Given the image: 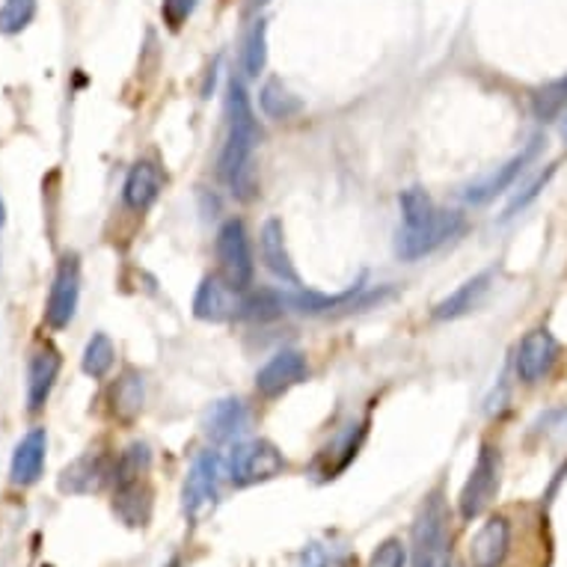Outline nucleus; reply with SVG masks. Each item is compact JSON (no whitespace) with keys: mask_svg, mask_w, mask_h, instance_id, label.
Returning a JSON list of instances; mask_svg holds the SVG:
<instances>
[{"mask_svg":"<svg viewBox=\"0 0 567 567\" xmlns=\"http://www.w3.org/2000/svg\"><path fill=\"white\" fill-rule=\"evenodd\" d=\"M313 567H357V558L351 553H336V556L315 558Z\"/></svg>","mask_w":567,"mask_h":567,"instance_id":"f704fd0d","label":"nucleus"},{"mask_svg":"<svg viewBox=\"0 0 567 567\" xmlns=\"http://www.w3.org/2000/svg\"><path fill=\"white\" fill-rule=\"evenodd\" d=\"M33 19H36V0H3V7H0V33L3 36H15L21 30H28Z\"/></svg>","mask_w":567,"mask_h":567,"instance_id":"7c9ffc66","label":"nucleus"},{"mask_svg":"<svg viewBox=\"0 0 567 567\" xmlns=\"http://www.w3.org/2000/svg\"><path fill=\"white\" fill-rule=\"evenodd\" d=\"M565 108H567V75L565 78L553 80V84H547L544 89H538L535 98H532V110H535V117H538L541 122L556 119Z\"/></svg>","mask_w":567,"mask_h":567,"instance_id":"c756f323","label":"nucleus"},{"mask_svg":"<svg viewBox=\"0 0 567 567\" xmlns=\"http://www.w3.org/2000/svg\"><path fill=\"white\" fill-rule=\"evenodd\" d=\"M541 149V140H532L526 149H520L517 155L509 157L505 164L497 166L493 173H488L484 178H479L476 185H470L464 190V199L470 203V206H488L490 199H497L499 194H505L514 182L520 178V173L526 170L528 161L538 155Z\"/></svg>","mask_w":567,"mask_h":567,"instance_id":"f8f14e48","label":"nucleus"},{"mask_svg":"<svg viewBox=\"0 0 567 567\" xmlns=\"http://www.w3.org/2000/svg\"><path fill=\"white\" fill-rule=\"evenodd\" d=\"M268 63V21H253L244 36V72L247 78H259Z\"/></svg>","mask_w":567,"mask_h":567,"instance_id":"cd10ccee","label":"nucleus"},{"mask_svg":"<svg viewBox=\"0 0 567 567\" xmlns=\"http://www.w3.org/2000/svg\"><path fill=\"white\" fill-rule=\"evenodd\" d=\"M110 402H113V413L119 419H134L140 411H143V402H146V386H143V374L140 372H126L117 381L113 392H110Z\"/></svg>","mask_w":567,"mask_h":567,"instance_id":"5701e85b","label":"nucleus"},{"mask_svg":"<svg viewBox=\"0 0 567 567\" xmlns=\"http://www.w3.org/2000/svg\"><path fill=\"white\" fill-rule=\"evenodd\" d=\"M362 437H366V425H351L345 430L342 437L336 440L332 449H324L318 458H315V472H321V479H336L339 472L357 458V451L362 446Z\"/></svg>","mask_w":567,"mask_h":567,"instance_id":"412c9836","label":"nucleus"},{"mask_svg":"<svg viewBox=\"0 0 567 567\" xmlns=\"http://www.w3.org/2000/svg\"><path fill=\"white\" fill-rule=\"evenodd\" d=\"M558 362V339L547 327H538V330H528L523 336V342L517 348V357H514V372L523 383L535 386L553 372V366Z\"/></svg>","mask_w":567,"mask_h":567,"instance_id":"9d476101","label":"nucleus"},{"mask_svg":"<svg viewBox=\"0 0 567 567\" xmlns=\"http://www.w3.org/2000/svg\"><path fill=\"white\" fill-rule=\"evenodd\" d=\"M149 467H152V451H149L146 443H134L128 446L122 455L117 458V467H113V484L131 479H146Z\"/></svg>","mask_w":567,"mask_h":567,"instance_id":"bb28decb","label":"nucleus"},{"mask_svg":"<svg viewBox=\"0 0 567 567\" xmlns=\"http://www.w3.org/2000/svg\"><path fill=\"white\" fill-rule=\"evenodd\" d=\"M285 470L283 451L271 440H247L238 443L226 458V476L236 488H253L262 481L276 479Z\"/></svg>","mask_w":567,"mask_h":567,"instance_id":"423d86ee","label":"nucleus"},{"mask_svg":"<svg viewBox=\"0 0 567 567\" xmlns=\"http://www.w3.org/2000/svg\"><path fill=\"white\" fill-rule=\"evenodd\" d=\"M511 549V526L505 517H490L472 535L470 561L472 567H502Z\"/></svg>","mask_w":567,"mask_h":567,"instance_id":"dca6fc26","label":"nucleus"},{"mask_svg":"<svg viewBox=\"0 0 567 567\" xmlns=\"http://www.w3.org/2000/svg\"><path fill=\"white\" fill-rule=\"evenodd\" d=\"M220 476H223V460L217 451L196 455L182 488V509L190 523H203L211 517V511L220 502Z\"/></svg>","mask_w":567,"mask_h":567,"instance_id":"20e7f679","label":"nucleus"},{"mask_svg":"<svg viewBox=\"0 0 567 567\" xmlns=\"http://www.w3.org/2000/svg\"><path fill=\"white\" fill-rule=\"evenodd\" d=\"M561 138H565V143H567V117H565V122H561Z\"/></svg>","mask_w":567,"mask_h":567,"instance_id":"4c0bfd02","label":"nucleus"},{"mask_svg":"<svg viewBox=\"0 0 567 567\" xmlns=\"http://www.w3.org/2000/svg\"><path fill=\"white\" fill-rule=\"evenodd\" d=\"M194 10H196V0H164V7H161L164 21L173 30L182 28V24L194 15Z\"/></svg>","mask_w":567,"mask_h":567,"instance_id":"72a5a7b5","label":"nucleus"},{"mask_svg":"<svg viewBox=\"0 0 567 567\" xmlns=\"http://www.w3.org/2000/svg\"><path fill=\"white\" fill-rule=\"evenodd\" d=\"M59 374V353L54 348H42L33 360H30L28 372V407L33 413L42 411L48 402L51 390L57 383Z\"/></svg>","mask_w":567,"mask_h":567,"instance_id":"aec40b11","label":"nucleus"},{"mask_svg":"<svg viewBox=\"0 0 567 567\" xmlns=\"http://www.w3.org/2000/svg\"><path fill=\"white\" fill-rule=\"evenodd\" d=\"M259 105H262L264 117L271 119H292L304 110V101L288 92L280 80H268L259 92Z\"/></svg>","mask_w":567,"mask_h":567,"instance_id":"393cba45","label":"nucleus"},{"mask_svg":"<svg viewBox=\"0 0 567 567\" xmlns=\"http://www.w3.org/2000/svg\"><path fill=\"white\" fill-rule=\"evenodd\" d=\"M271 0H247V10L255 12V10H262V7H268Z\"/></svg>","mask_w":567,"mask_h":567,"instance_id":"c9c22d12","label":"nucleus"},{"mask_svg":"<svg viewBox=\"0 0 567 567\" xmlns=\"http://www.w3.org/2000/svg\"><path fill=\"white\" fill-rule=\"evenodd\" d=\"M164 190V173L155 161H138L128 170L126 185H122V199L131 211H149L155 206L157 196Z\"/></svg>","mask_w":567,"mask_h":567,"instance_id":"2eb2a0df","label":"nucleus"},{"mask_svg":"<svg viewBox=\"0 0 567 567\" xmlns=\"http://www.w3.org/2000/svg\"><path fill=\"white\" fill-rule=\"evenodd\" d=\"M7 223V206H3V199H0V229Z\"/></svg>","mask_w":567,"mask_h":567,"instance_id":"e433bc0d","label":"nucleus"},{"mask_svg":"<svg viewBox=\"0 0 567 567\" xmlns=\"http://www.w3.org/2000/svg\"><path fill=\"white\" fill-rule=\"evenodd\" d=\"M215 253L217 262H220V276H223L232 288H238V292H247V288L253 285L255 262L244 220L229 217V220L217 229Z\"/></svg>","mask_w":567,"mask_h":567,"instance_id":"39448f33","label":"nucleus"},{"mask_svg":"<svg viewBox=\"0 0 567 567\" xmlns=\"http://www.w3.org/2000/svg\"><path fill=\"white\" fill-rule=\"evenodd\" d=\"M113 511L126 526H146L152 517V488L146 479L119 481L113 493Z\"/></svg>","mask_w":567,"mask_h":567,"instance_id":"a211bd4d","label":"nucleus"},{"mask_svg":"<svg viewBox=\"0 0 567 567\" xmlns=\"http://www.w3.org/2000/svg\"><path fill=\"white\" fill-rule=\"evenodd\" d=\"M247 425V411L244 404L238 399H220V402L211 404V411L206 416V434L211 440L223 443L238 437Z\"/></svg>","mask_w":567,"mask_h":567,"instance_id":"4be33fe9","label":"nucleus"},{"mask_svg":"<svg viewBox=\"0 0 567 567\" xmlns=\"http://www.w3.org/2000/svg\"><path fill=\"white\" fill-rule=\"evenodd\" d=\"M490 283H493V271H481V274L470 276L467 283L458 285L449 297H443L440 304L434 306V318L437 321H451V318L472 313L484 301V294L490 292Z\"/></svg>","mask_w":567,"mask_h":567,"instance_id":"6ab92c4d","label":"nucleus"},{"mask_svg":"<svg viewBox=\"0 0 567 567\" xmlns=\"http://www.w3.org/2000/svg\"><path fill=\"white\" fill-rule=\"evenodd\" d=\"M80 304V264L78 255L66 253L59 259L57 274L51 283L48 304H45V324L51 330H66L78 313Z\"/></svg>","mask_w":567,"mask_h":567,"instance_id":"6e6552de","label":"nucleus"},{"mask_svg":"<svg viewBox=\"0 0 567 567\" xmlns=\"http://www.w3.org/2000/svg\"><path fill=\"white\" fill-rule=\"evenodd\" d=\"M285 294L274 292V288H255V292H244V309L241 318L250 321H271L285 313Z\"/></svg>","mask_w":567,"mask_h":567,"instance_id":"a878e982","label":"nucleus"},{"mask_svg":"<svg viewBox=\"0 0 567 567\" xmlns=\"http://www.w3.org/2000/svg\"><path fill=\"white\" fill-rule=\"evenodd\" d=\"M464 229H467V223H464L460 211H440L437 208V215L430 217L428 223L416 226V229L404 226L402 232L395 236V255L404 259V262H416V259L434 253L437 247H443L451 238H458Z\"/></svg>","mask_w":567,"mask_h":567,"instance_id":"0eeeda50","label":"nucleus"},{"mask_svg":"<svg viewBox=\"0 0 567 567\" xmlns=\"http://www.w3.org/2000/svg\"><path fill=\"white\" fill-rule=\"evenodd\" d=\"M413 567H451V526L449 505L443 490H434L416 511L411 528Z\"/></svg>","mask_w":567,"mask_h":567,"instance_id":"f03ea898","label":"nucleus"},{"mask_svg":"<svg viewBox=\"0 0 567 567\" xmlns=\"http://www.w3.org/2000/svg\"><path fill=\"white\" fill-rule=\"evenodd\" d=\"M113 362H117V348L110 342L108 332H96L92 339L87 342L84 348V357H80V369L89 374V378H108L110 369H113Z\"/></svg>","mask_w":567,"mask_h":567,"instance_id":"b1692460","label":"nucleus"},{"mask_svg":"<svg viewBox=\"0 0 567 567\" xmlns=\"http://www.w3.org/2000/svg\"><path fill=\"white\" fill-rule=\"evenodd\" d=\"M306 378H309V366H306L304 353L294 351V348H285V351L274 353L259 369V374H255V392L262 399H268V402H274V399L285 395L292 386L304 383Z\"/></svg>","mask_w":567,"mask_h":567,"instance_id":"9b49d317","label":"nucleus"},{"mask_svg":"<svg viewBox=\"0 0 567 567\" xmlns=\"http://www.w3.org/2000/svg\"><path fill=\"white\" fill-rule=\"evenodd\" d=\"M113 467H117V460L105 458V455H84L59 472L57 488L63 493H75V497L98 493L108 481H113Z\"/></svg>","mask_w":567,"mask_h":567,"instance_id":"ddd939ff","label":"nucleus"},{"mask_svg":"<svg viewBox=\"0 0 567 567\" xmlns=\"http://www.w3.org/2000/svg\"><path fill=\"white\" fill-rule=\"evenodd\" d=\"M556 166L558 164H549L547 170H541L538 176L532 178V182H528V185L523 187V190H520V194L514 196V199H511L509 208H505V215H502V217L509 220V217H514V215H517V211H523V208H526V206H532V203H535V199H538V196H541V190H544V187L549 185V178L556 176Z\"/></svg>","mask_w":567,"mask_h":567,"instance_id":"2f4dec72","label":"nucleus"},{"mask_svg":"<svg viewBox=\"0 0 567 567\" xmlns=\"http://www.w3.org/2000/svg\"><path fill=\"white\" fill-rule=\"evenodd\" d=\"M399 206H402L404 226H407V229H416V226L428 223L430 217L437 215L434 199H430L428 190H422V187H407V190H402Z\"/></svg>","mask_w":567,"mask_h":567,"instance_id":"c85d7f7f","label":"nucleus"},{"mask_svg":"<svg viewBox=\"0 0 567 567\" xmlns=\"http://www.w3.org/2000/svg\"><path fill=\"white\" fill-rule=\"evenodd\" d=\"M241 309H244V292L232 288L220 274L206 276L194 294V315L199 321H232V318H241Z\"/></svg>","mask_w":567,"mask_h":567,"instance_id":"1a4fd4ad","label":"nucleus"},{"mask_svg":"<svg viewBox=\"0 0 567 567\" xmlns=\"http://www.w3.org/2000/svg\"><path fill=\"white\" fill-rule=\"evenodd\" d=\"M45 451H48V434L45 428H30L12 451L10 479L19 488H30L42 479L45 472Z\"/></svg>","mask_w":567,"mask_h":567,"instance_id":"4468645a","label":"nucleus"},{"mask_svg":"<svg viewBox=\"0 0 567 567\" xmlns=\"http://www.w3.org/2000/svg\"><path fill=\"white\" fill-rule=\"evenodd\" d=\"M502 484V455L493 443H481L476 467L470 470V479L464 481L458 497V511L464 523H472L493 505V499Z\"/></svg>","mask_w":567,"mask_h":567,"instance_id":"7ed1b4c3","label":"nucleus"},{"mask_svg":"<svg viewBox=\"0 0 567 567\" xmlns=\"http://www.w3.org/2000/svg\"><path fill=\"white\" fill-rule=\"evenodd\" d=\"M407 565V544L402 538H386L374 549L366 567H404Z\"/></svg>","mask_w":567,"mask_h":567,"instance_id":"473e14b6","label":"nucleus"},{"mask_svg":"<svg viewBox=\"0 0 567 567\" xmlns=\"http://www.w3.org/2000/svg\"><path fill=\"white\" fill-rule=\"evenodd\" d=\"M259 250H262V262L268 264V271H271L276 280H283V283L294 285V288H304V285H301V276L294 271L288 247H285V229L276 217L264 220L262 232H259Z\"/></svg>","mask_w":567,"mask_h":567,"instance_id":"f3484780","label":"nucleus"},{"mask_svg":"<svg viewBox=\"0 0 567 567\" xmlns=\"http://www.w3.org/2000/svg\"><path fill=\"white\" fill-rule=\"evenodd\" d=\"M226 117H229V131H226L223 152H220V176L229 185L232 196L247 203L259 190L255 146L262 140V128H259V119H255L253 101H250L244 84L238 78L229 80Z\"/></svg>","mask_w":567,"mask_h":567,"instance_id":"f257e3e1","label":"nucleus"}]
</instances>
